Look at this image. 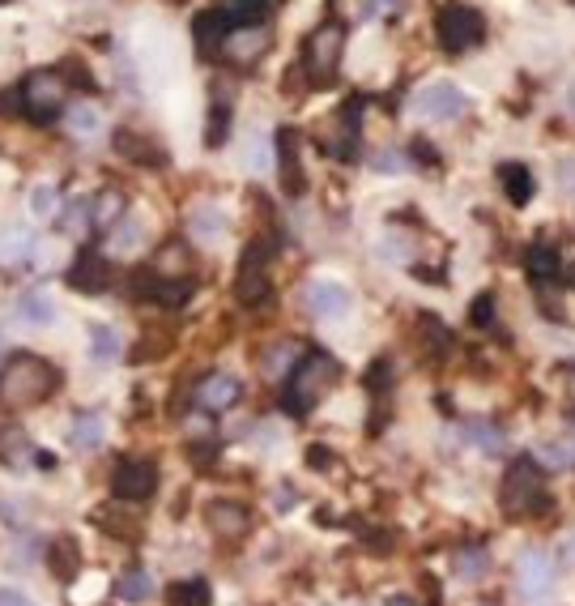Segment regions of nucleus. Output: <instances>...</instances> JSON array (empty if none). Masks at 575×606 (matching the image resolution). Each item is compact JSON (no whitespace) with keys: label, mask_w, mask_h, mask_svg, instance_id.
Listing matches in <instances>:
<instances>
[{"label":"nucleus","mask_w":575,"mask_h":606,"mask_svg":"<svg viewBox=\"0 0 575 606\" xmlns=\"http://www.w3.org/2000/svg\"><path fill=\"white\" fill-rule=\"evenodd\" d=\"M60 389V367L44 354H13L0 367V410H30Z\"/></svg>","instance_id":"obj_1"},{"label":"nucleus","mask_w":575,"mask_h":606,"mask_svg":"<svg viewBox=\"0 0 575 606\" xmlns=\"http://www.w3.org/2000/svg\"><path fill=\"white\" fill-rule=\"evenodd\" d=\"M337 385V359L333 354H303L294 367H290V380H286V393H282V410L290 419H303L311 414L316 405L325 402V393Z\"/></svg>","instance_id":"obj_2"},{"label":"nucleus","mask_w":575,"mask_h":606,"mask_svg":"<svg viewBox=\"0 0 575 606\" xmlns=\"http://www.w3.org/2000/svg\"><path fill=\"white\" fill-rule=\"evenodd\" d=\"M499 500H503V512L512 521L521 517H537L550 508V492H546V474L533 457H516L503 474V487H499Z\"/></svg>","instance_id":"obj_3"},{"label":"nucleus","mask_w":575,"mask_h":606,"mask_svg":"<svg viewBox=\"0 0 575 606\" xmlns=\"http://www.w3.org/2000/svg\"><path fill=\"white\" fill-rule=\"evenodd\" d=\"M17 90H22V111L30 120H39V124L56 120L69 107V77L60 69H35V73H26V82Z\"/></svg>","instance_id":"obj_4"},{"label":"nucleus","mask_w":575,"mask_h":606,"mask_svg":"<svg viewBox=\"0 0 575 606\" xmlns=\"http://www.w3.org/2000/svg\"><path fill=\"white\" fill-rule=\"evenodd\" d=\"M435 39H439L443 51L461 56V51L478 48L481 39H486V17H481L478 9H469V4H443L435 13Z\"/></svg>","instance_id":"obj_5"},{"label":"nucleus","mask_w":575,"mask_h":606,"mask_svg":"<svg viewBox=\"0 0 575 606\" xmlns=\"http://www.w3.org/2000/svg\"><path fill=\"white\" fill-rule=\"evenodd\" d=\"M341 56H345V31L337 22H325L307 35V48H303V69L311 77V86H329L341 69Z\"/></svg>","instance_id":"obj_6"},{"label":"nucleus","mask_w":575,"mask_h":606,"mask_svg":"<svg viewBox=\"0 0 575 606\" xmlns=\"http://www.w3.org/2000/svg\"><path fill=\"white\" fill-rule=\"evenodd\" d=\"M269 48H273V31H269L265 22H240V26L227 31L218 56L231 60L235 69H247V64H256L260 56H269Z\"/></svg>","instance_id":"obj_7"},{"label":"nucleus","mask_w":575,"mask_h":606,"mask_svg":"<svg viewBox=\"0 0 575 606\" xmlns=\"http://www.w3.org/2000/svg\"><path fill=\"white\" fill-rule=\"evenodd\" d=\"M269 253H273V249H269L265 240L243 249L240 278H235V295H240V303H247V307H256V303L269 300Z\"/></svg>","instance_id":"obj_8"},{"label":"nucleus","mask_w":575,"mask_h":606,"mask_svg":"<svg viewBox=\"0 0 575 606\" xmlns=\"http://www.w3.org/2000/svg\"><path fill=\"white\" fill-rule=\"evenodd\" d=\"M465 90L456 86V82H431L427 90H418V99H414V111L423 116V120H431V124H448V120H456V116H465Z\"/></svg>","instance_id":"obj_9"},{"label":"nucleus","mask_w":575,"mask_h":606,"mask_svg":"<svg viewBox=\"0 0 575 606\" xmlns=\"http://www.w3.org/2000/svg\"><path fill=\"white\" fill-rule=\"evenodd\" d=\"M273 150H278V180H282V193H286V197H303V193H307V171H303V142H298V129H278Z\"/></svg>","instance_id":"obj_10"},{"label":"nucleus","mask_w":575,"mask_h":606,"mask_svg":"<svg viewBox=\"0 0 575 606\" xmlns=\"http://www.w3.org/2000/svg\"><path fill=\"white\" fill-rule=\"evenodd\" d=\"M154 487H158V470H154L149 461H120V465L111 470V492H115V500L137 505V500H149V496H154Z\"/></svg>","instance_id":"obj_11"},{"label":"nucleus","mask_w":575,"mask_h":606,"mask_svg":"<svg viewBox=\"0 0 575 606\" xmlns=\"http://www.w3.org/2000/svg\"><path fill=\"white\" fill-rule=\"evenodd\" d=\"M64 282L73 291H82V295H98V291L111 287V265H107V256L98 253V249H86V253H77L73 269L64 274Z\"/></svg>","instance_id":"obj_12"},{"label":"nucleus","mask_w":575,"mask_h":606,"mask_svg":"<svg viewBox=\"0 0 575 606\" xmlns=\"http://www.w3.org/2000/svg\"><path fill=\"white\" fill-rule=\"evenodd\" d=\"M516 577H521V590H525L528 598H550L559 568H554V559L546 556V552H525V556L516 559Z\"/></svg>","instance_id":"obj_13"},{"label":"nucleus","mask_w":575,"mask_h":606,"mask_svg":"<svg viewBox=\"0 0 575 606\" xmlns=\"http://www.w3.org/2000/svg\"><path fill=\"white\" fill-rule=\"evenodd\" d=\"M303 300H307V307H311L316 316H325V320H341V316L350 312L354 295H350V287L320 278V282H311V287L303 291Z\"/></svg>","instance_id":"obj_14"},{"label":"nucleus","mask_w":575,"mask_h":606,"mask_svg":"<svg viewBox=\"0 0 575 606\" xmlns=\"http://www.w3.org/2000/svg\"><path fill=\"white\" fill-rule=\"evenodd\" d=\"M243 385L235 376H227V372H213V376H205L200 380V389H196V402L205 414H227L231 405L240 402Z\"/></svg>","instance_id":"obj_15"},{"label":"nucleus","mask_w":575,"mask_h":606,"mask_svg":"<svg viewBox=\"0 0 575 606\" xmlns=\"http://www.w3.org/2000/svg\"><path fill=\"white\" fill-rule=\"evenodd\" d=\"M205 521H209V530L218 538H243L252 530V512L240 500H213V505L205 508Z\"/></svg>","instance_id":"obj_16"},{"label":"nucleus","mask_w":575,"mask_h":606,"mask_svg":"<svg viewBox=\"0 0 575 606\" xmlns=\"http://www.w3.org/2000/svg\"><path fill=\"white\" fill-rule=\"evenodd\" d=\"M111 150L120 154V158H129V162H137V167H162L167 162V154L158 150L145 133H137V129H115L111 133Z\"/></svg>","instance_id":"obj_17"},{"label":"nucleus","mask_w":575,"mask_h":606,"mask_svg":"<svg viewBox=\"0 0 575 606\" xmlns=\"http://www.w3.org/2000/svg\"><path fill=\"white\" fill-rule=\"evenodd\" d=\"M227 31H231V13H227V9H205V13H196V22H192L196 48L205 51V56H209V51L222 48Z\"/></svg>","instance_id":"obj_18"},{"label":"nucleus","mask_w":575,"mask_h":606,"mask_svg":"<svg viewBox=\"0 0 575 606\" xmlns=\"http://www.w3.org/2000/svg\"><path fill=\"white\" fill-rule=\"evenodd\" d=\"M231 116H235V99H231V90H213L209 120H205V146H209V150H218V146L231 137Z\"/></svg>","instance_id":"obj_19"},{"label":"nucleus","mask_w":575,"mask_h":606,"mask_svg":"<svg viewBox=\"0 0 575 606\" xmlns=\"http://www.w3.org/2000/svg\"><path fill=\"white\" fill-rule=\"evenodd\" d=\"M48 568L56 581H73L77 572H82V547L69 538V534H60V538H51L48 543Z\"/></svg>","instance_id":"obj_20"},{"label":"nucleus","mask_w":575,"mask_h":606,"mask_svg":"<svg viewBox=\"0 0 575 606\" xmlns=\"http://www.w3.org/2000/svg\"><path fill=\"white\" fill-rule=\"evenodd\" d=\"M499 184H503V193H507L512 205H528L533 193H537V180H533V171H528L525 162H503L499 167Z\"/></svg>","instance_id":"obj_21"},{"label":"nucleus","mask_w":575,"mask_h":606,"mask_svg":"<svg viewBox=\"0 0 575 606\" xmlns=\"http://www.w3.org/2000/svg\"><path fill=\"white\" fill-rule=\"evenodd\" d=\"M120 218H124V193L102 189L95 202H90V227H95V231H115Z\"/></svg>","instance_id":"obj_22"},{"label":"nucleus","mask_w":575,"mask_h":606,"mask_svg":"<svg viewBox=\"0 0 575 606\" xmlns=\"http://www.w3.org/2000/svg\"><path fill=\"white\" fill-rule=\"evenodd\" d=\"M188 231L196 240H205V244H218V240L227 235V218H222V209H213V205H196L188 214Z\"/></svg>","instance_id":"obj_23"},{"label":"nucleus","mask_w":575,"mask_h":606,"mask_svg":"<svg viewBox=\"0 0 575 606\" xmlns=\"http://www.w3.org/2000/svg\"><path fill=\"white\" fill-rule=\"evenodd\" d=\"M69 440H73V449L95 453V449H102V440H107V419H102V414H82V419L73 423Z\"/></svg>","instance_id":"obj_24"},{"label":"nucleus","mask_w":575,"mask_h":606,"mask_svg":"<svg viewBox=\"0 0 575 606\" xmlns=\"http://www.w3.org/2000/svg\"><path fill=\"white\" fill-rule=\"evenodd\" d=\"M188 244H180V240H171V244H162L158 253H154V274L158 278H188L184 269H188Z\"/></svg>","instance_id":"obj_25"},{"label":"nucleus","mask_w":575,"mask_h":606,"mask_svg":"<svg viewBox=\"0 0 575 606\" xmlns=\"http://www.w3.org/2000/svg\"><path fill=\"white\" fill-rule=\"evenodd\" d=\"M30 253H35V235H26V231H4L0 235V269L26 265Z\"/></svg>","instance_id":"obj_26"},{"label":"nucleus","mask_w":575,"mask_h":606,"mask_svg":"<svg viewBox=\"0 0 575 606\" xmlns=\"http://www.w3.org/2000/svg\"><path fill=\"white\" fill-rule=\"evenodd\" d=\"M525 269L537 278V282H550L559 269H563V260H559V253L550 249V244H533L525 253Z\"/></svg>","instance_id":"obj_27"},{"label":"nucleus","mask_w":575,"mask_h":606,"mask_svg":"<svg viewBox=\"0 0 575 606\" xmlns=\"http://www.w3.org/2000/svg\"><path fill=\"white\" fill-rule=\"evenodd\" d=\"M98 129H102V111H98L95 102H77V107H69V133L73 137H98Z\"/></svg>","instance_id":"obj_28"},{"label":"nucleus","mask_w":575,"mask_h":606,"mask_svg":"<svg viewBox=\"0 0 575 606\" xmlns=\"http://www.w3.org/2000/svg\"><path fill=\"white\" fill-rule=\"evenodd\" d=\"M167 603L171 606H209V585H205L200 577H188V581H180V585L167 590Z\"/></svg>","instance_id":"obj_29"},{"label":"nucleus","mask_w":575,"mask_h":606,"mask_svg":"<svg viewBox=\"0 0 575 606\" xmlns=\"http://www.w3.org/2000/svg\"><path fill=\"white\" fill-rule=\"evenodd\" d=\"M17 316L26 320V325H39V329H48L51 320H56V303L48 295H26V300L17 303Z\"/></svg>","instance_id":"obj_30"},{"label":"nucleus","mask_w":575,"mask_h":606,"mask_svg":"<svg viewBox=\"0 0 575 606\" xmlns=\"http://www.w3.org/2000/svg\"><path fill=\"white\" fill-rule=\"evenodd\" d=\"M149 594H154V577H149V572L133 568V572L120 577V598H124V603H145Z\"/></svg>","instance_id":"obj_31"},{"label":"nucleus","mask_w":575,"mask_h":606,"mask_svg":"<svg viewBox=\"0 0 575 606\" xmlns=\"http://www.w3.org/2000/svg\"><path fill=\"white\" fill-rule=\"evenodd\" d=\"M111 240H115V249H120V253H133V249H142V240H145L142 218H129V214H124V218L115 222Z\"/></svg>","instance_id":"obj_32"},{"label":"nucleus","mask_w":575,"mask_h":606,"mask_svg":"<svg viewBox=\"0 0 575 606\" xmlns=\"http://www.w3.org/2000/svg\"><path fill=\"white\" fill-rule=\"evenodd\" d=\"M456 572L465 577V581H481L486 572H490V559L481 547H465V552H456Z\"/></svg>","instance_id":"obj_33"},{"label":"nucleus","mask_w":575,"mask_h":606,"mask_svg":"<svg viewBox=\"0 0 575 606\" xmlns=\"http://www.w3.org/2000/svg\"><path fill=\"white\" fill-rule=\"evenodd\" d=\"M90 351H95V359H102V363H111V359L120 354V338H115L111 325H95V329H90Z\"/></svg>","instance_id":"obj_34"},{"label":"nucleus","mask_w":575,"mask_h":606,"mask_svg":"<svg viewBox=\"0 0 575 606\" xmlns=\"http://www.w3.org/2000/svg\"><path fill=\"white\" fill-rule=\"evenodd\" d=\"M465 436L474 440V449H481V453H499V449H503V432L490 427V423H469Z\"/></svg>","instance_id":"obj_35"},{"label":"nucleus","mask_w":575,"mask_h":606,"mask_svg":"<svg viewBox=\"0 0 575 606\" xmlns=\"http://www.w3.org/2000/svg\"><path fill=\"white\" fill-rule=\"evenodd\" d=\"M30 214H35V218H56V214H60V189H56V184H39V189L30 193Z\"/></svg>","instance_id":"obj_36"},{"label":"nucleus","mask_w":575,"mask_h":606,"mask_svg":"<svg viewBox=\"0 0 575 606\" xmlns=\"http://www.w3.org/2000/svg\"><path fill=\"white\" fill-rule=\"evenodd\" d=\"M167 351H171V338H167V334H145V342H137L129 359H133V363H145V359H162Z\"/></svg>","instance_id":"obj_37"},{"label":"nucleus","mask_w":575,"mask_h":606,"mask_svg":"<svg viewBox=\"0 0 575 606\" xmlns=\"http://www.w3.org/2000/svg\"><path fill=\"white\" fill-rule=\"evenodd\" d=\"M273 9V0H231V17H240V22H265V13Z\"/></svg>","instance_id":"obj_38"},{"label":"nucleus","mask_w":575,"mask_h":606,"mask_svg":"<svg viewBox=\"0 0 575 606\" xmlns=\"http://www.w3.org/2000/svg\"><path fill=\"white\" fill-rule=\"evenodd\" d=\"M469 320H474L478 329H490V325H494V295H478L474 307H469Z\"/></svg>","instance_id":"obj_39"},{"label":"nucleus","mask_w":575,"mask_h":606,"mask_svg":"<svg viewBox=\"0 0 575 606\" xmlns=\"http://www.w3.org/2000/svg\"><path fill=\"white\" fill-rule=\"evenodd\" d=\"M376 171H383V175H401V171H405V154L380 150L376 154Z\"/></svg>","instance_id":"obj_40"},{"label":"nucleus","mask_w":575,"mask_h":606,"mask_svg":"<svg viewBox=\"0 0 575 606\" xmlns=\"http://www.w3.org/2000/svg\"><path fill=\"white\" fill-rule=\"evenodd\" d=\"M307 86H311V77H307V69H303V64H298L294 73H286V77H282V95H294V99H298Z\"/></svg>","instance_id":"obj_41"},{"label":"nucleus","mask_w":575,"mask_h":606,"mask_svg":"<svg viewBox=\"0 0 575 606\" xmlns=\"http://www.w3.org/2000/svg\"><path fill=\"white\" fill-rule=\"evenodd\" d=\"M401 9H405V0H367V13H383V17L401 13Z\"/></svg>","instance_id":"obj_42"},{"label":"nucleus","mask_w":575,"mask_h":606,"mask_svg":"<svg viewBox=\"0 0 575 606\" xmlns=\"http://www.w3.org/2000/svg\"><path fill=\"white\" fill-rule=\"evenodd\" d=\"M0 606H35L26 594H17V590H0Z\"/></svg>","instance_id":"obj_43"},{"label":"nucleus","mask_w":575,"mask_h":606,"mask_svg":"<svg viewBox=\"0 0 575 606\" xmlns=\"http://www.w3.org/2000/svg\"><path fill=\"white\" fill-rule=\"evenodd\" d=\"M409 249H405V240H388V244H380V256H405Z\"/></svg>","instance_id":"obj_44"},{"label":"nucleus","mask_w":575,"mask_h":606,"mask_svg":"<svg viewBox=\"0 0 575 606\" xmlns=\"http://www.w3.org/2000/svg\"><path fill=\"white\" fill-rule=\"evenodd\" d=\"M307 461H311V465H329V453H325V449H311Z\"/></svg>","instance_id":"obj_45"},{"label":"nucleus","mask_w":575,"mask_h":606,"mask_svg":"<svg viewBox=\"0 0 575 606\" xmlns=\"http://www.w3.org/2000/svg\"><path fill=\"white\" fill-rule=\"evenodd\" d=\"M383 606H423V603H414V598H405V594H392Z\"/></svg>","instance_id":"obj_46"},{"label":"nucleus","mask_w":575,"mask_h":606,"mask_svg":"<svg viewBox=\"0 0 575 606\" xmlns=\"http://www.w3.org/2000/svg\"><path fill=\"white\" fill-rule=\"evenodd\" d=\"M567 402H572V410H575V367L567 372Z\"/></svg>","instance_id":"obj_47"},{"label":"nucleus","mask_w":575,"mask_h":606,"mask_svg":"<svg viewBox=\"0 0 575 606\" xmlns=\"http://www.w3.org/2000/svg\"><path fill=\"white\" fill-rule=\"evenodd\" d=\"M423 585H427V594H431V603H439V585H435L431 577H423Z\"/></svg>","instance_id":"obj_48"},{"label":"nucleus","mask_w":575,"mask_h":606,"mask_svg":"<svg viewBox=\"0 0 575 606\" xmlns=\"http://www.w3.org/2000/svg\"><path fill=\"white\" fill-rule=\"evenodd\" d=\"M563 563H575V534L567 538V552H563Z\"/></svg>","instance_id":"obj_49"}]
</instances>
